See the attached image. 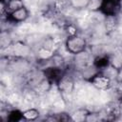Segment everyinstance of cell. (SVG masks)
<instances>
[{
  "mask_svg": "<svg viewBox=\"0 0 122 122\" xmlns=\"http://www.w3.org/2000/svg\"><path fill=\"white\" fill-rule=\"evenodd\" d=\"M22 115H23V120L35 121V120H37L39 118L40 112L35 108H30V109H28V110L22 112Z\"/></svg>",
  "mask_w": 122,
  "mask_h": 122,
  "instance_id": "obj_9",
  "label": "cell"
},
{
  "mask_svg": "<svg viewBox=\"0 0 122 122\" xmlns=\"http://www.w3.org/2000/svg\"><path fill=\"white\" fill-rule=\"evenodd\" d=\"M89 3H90V0H69L70 7L78 10L87 9Z\"/></svg>",
  "mask_w": 122,
  "mask_h": 122,
  "instance_id": "obj_11",
  "label": "cell"
},
{
  "mask_svg": "<svg viewBox=\"0 0 122 122\" xmlns=\"http://www.w3.org/2000/svg\"><path fill=\"white\" fill-rule=\"evenodd\" d=\"M56 85L60 92L64 93H71L73 89V80L70 75L65 73L63 77L56 83Z\"/></svg>",
  "mask_w": 122,
  "mask_h": 122,
  "instance_id": "obj_6",
  "label": "cell"
},
{
  "mask_svg": "<svg viewBox=\"0 0 122 122\" xmlns=\"http://www.w3.org/2000/svg\"><path fill=\"white\" fill-rule=\"evenodd\" d=\"M104 27L107 33H112L118 27L117 15H106L104 19Z\"/></svg>",
  "mask_w": 122,
  "mask_h": 122,
  "instance_id": "obj_7",
  "label": "cell"
},
{
  "mask_svg": "<svg viewBox=\"0 0 122 122\" xmlns=\"http://www.w3.org/2000/svg\"><path fill=\"white\" fill-rule=\"evenodd\" d=\"M99 71H101L94 64L88 65V66L84 67L83 69H81V76L83 77V79L90 82Z\"/></svg>",
  "mask_w": 122,
  "mask_h": 122,
  "instance_id": "obj_8",
  "label": "cell"
},
{
  "mask_svg": "<svg viewBox=\"0 0 122 122\" xmlns=\"http://www.w3.org/2000/svg\"><path fill=\"white\" fill-rule=\"evenodd\" d=\"M90 113V112L86 109H78L77 111L74 112V113L71 115L72 121H83V120H87L88 114Z\"/></svg>",
  "mask_w": 122,
  "mask_h": 122,
  "instance_id": "obj_10",
  "label": "cell"
},
{
  "mask_svg": "<svg viewBox=\"0 0 122 122\" xmlns=\"http://www.w3.org/2000/svg\"><path fill=\"white\" fill-rule=\"evenodd\" d=\"M121 9L120 0H103L101 12L106 15H117Z\"/></svg>",
  "mask_w": 122,
  "mask_h": 122,
  "instance_id": "obj_5",
  "label": "cell"
},
{
  "mask_svg": "<svg viewBox=\"0 0 122 122\" xmlns=\"http://www.w3.org/2000/svg\"><path fill=\"white\" fill-rule=\"evenodd\" d=\"M103 5V0H90L87 10L90 11H101Z\"/></svg>",
  "mask_w": 122,
  "mask_h": 122,
  "instance_id": "obj_13",
  "label": "cell"
},
{
  "mask_svg": "<svg viewBox=\"0 0 122 122\" xmlns=\"http://www.w3.org/2000/svg\"><path fill=\"white\" fill-rule=\"evenodd\" d=\"M29 16H30V11L24 6V7L20 8V9H18V10L10 11L9 13V15H8L7 21L11 22V23H15V24L23 23L29 18Z\"/></svg>",
  "mask_w": 122,
  "mask_h": 122,
  "instance_id": "obj_4",
  "label": "cell"
},
{
  "mask_svg": "<svg viewBox=\"0 0 122 122\" xmlns=\"http://www.w3.org/2000/svg\"><path fill=\"white\" fill-rule=\"evenodd\" d=\"M115 81L119 84H122V66L116 69V73H115Z\"/></svg>",
  "mask_w": 122,
  "mask_h": 122,
  "instance_id": "obj_18",
  "label": "cell"
},
{
  "mask_svg": "<svg viewBox=\"0 0 122 122\" xmlns=\"http://www.w3.org/2000/svg\"><path fill=\"white\" fill-rule=\"evenodd\" d=\"M7 119H8V121H10V122H17V121L23 120L22 112H20L18 110L10 111V112H8Z\"/></svg>",
  "mask_w": 122,
  "mask_h": 122,
  "instance_id": "obj_12",
  "label": "cell"
},
{
  "mask_svg": "<svg viewBox=\"0 0 122 122\" xmlns=\"http://www.w3.org/2000/svg\"><path fill=\"white\" fill-rule=\"evenodd\" d=\"M65 31H66L68 36H72V35L77 34V29L73 24H67L65 26Z\"/></svg>",
  "mask_w": 122,
  "mask_h": 122,
  "instance_id": "obj_17",
  "label": "cell"
},
{
  "mask_svg": "<svg viewBox=\"0 0 122 122\" xmlns=\"http://www.w3.org/2000/svg\"><path fill=\"white\" fill-rule=\"evenodd\" d=\"M90 83L100 91H106L109 90L112 87V79L109 75L105 74L103 71H99L91 81Z\"/></svg>",
  "mask_w": 122,
  "mask_h": 122,
  "instance_id": "obj_3",
  "label": "cell"
},
{
  "mask_svg": "<svg viewBox=\"0 0 122 122\" xmlns=\"http://www.w3.org/2000/svg\"><path fill=\"white\" fill-rule=\"evenodd\" d=\"M0 43H1V48H2V50L7 49V48L12 43V41L10 40V34L8 33V31H7V32H6V31H2Z\"/></svg>",
  "mask_w": 122,
  "mask_h": 122,
  "instance_id": "obj_14",
  "label": "cell"
},
{
  "mask_svg": "<svg viewBox=\"0 0 122 122\" xmlns=\"http://www.w3.org/2000/svg\"><path fill=\"white\" fill-rule=\"evenodd\" d=\"M65 48L68 52L72 55H77L87 49V41L84 37L76 34L72 36H68L65 41Z\"/></svg>",
  "mask_w": 122,
  "mask_h": 122,
  "instance_id": "obj_1",
  "label": "cell"
},
{
  "mask_svg": "<svg viewBox=\"0 0 122 122\" xmlns=\"http://www.w3.org/2000/svg\"><path fill=\"white\" fill-rule=\"evenodd\" d=\"M10 56L16 59H25L27 58L31 51L30 46L28 44L22 42V41H15L12 42L8 48H7Z\"/></svg>",
  "mask_w": 122,
  "mask_h": 122,
  "instance_id": "obj_2",
  "label": "cell"
},
{
  "mask_svg": "<svg viewBox=\"0 0 122 122\" xmlns=\"http://www.w3.org/2000/svg\"><path fill=\"white\" fill-rule=\"evenodd\" d=\"M24 6L25 5H24L23 0H8V8H9L10 12L15 10H18Z\"/></svg>",
  "mask_w": 122,
  "mask_h": 122,
  "instance_id": "obj_15",
  "label": "cell"
},
{
  "mask_svg": "<svg viewBox=\"0 0 122 122\" xmlns=\"http://www.w3.org/2000/svg\"><path fill=\"white\" fill-rule=\"evenodd\" d=\"M0 13L3 19L8 18V15L10 13L9 8H8V0H0Z\"/></svg>",
  "mask_w": 122,
  "mask_h": 122,
  "instance_id": "obj_16",
  "label": "cell"
}]
</instances>
